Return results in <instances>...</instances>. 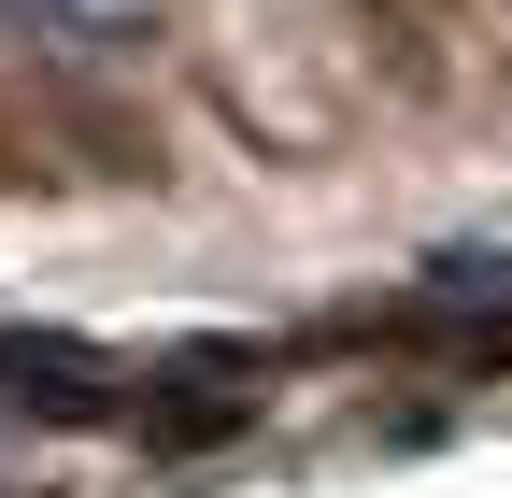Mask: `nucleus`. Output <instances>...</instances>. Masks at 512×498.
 <instances>
[{"mask_svg": "<svg viewBox=\"0 0 512 498\" xmlns=\"http://www.w3.org/2000/svg\"><path fill=\"white\" fill-rule=\"evenodd\" d=\"M0 15H15V29H43V43H128L157 0H0Z\"/></svg>", "mask_w": 512, "mask_h": 498, "instance_id": "nucleus-1", "label": "nucleus"}, {"mask_svg": "<svg viewBox=\"0 0 512 498\" xmlns=\"http://www.w3.org/2000/svg\"><path fill=\"white\" fill-rule=\"evenodd\" d=\"M228 427H242L228 399H171V385H157V442H228Z\"/></svg>", "mask_w": 512, "mask_h": 498, "instance_id": "nucleus-2", "label": "nucleus"}, {"mask_svg": "<svg viewBox=\"0 0 512 498\" xmlns=\"http://www.w3.org/2000/svg\"><path fill=\"white\" fill-rule=\"evenodd\" d=\"M0 29H15V15H0Z\"/></svg>", "mask_w": 512, "mask_h": 498, "instance_id": "nucleus-3", "label": "nucleus"}]
</instances>
